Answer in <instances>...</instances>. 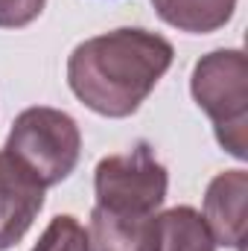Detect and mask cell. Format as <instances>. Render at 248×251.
I'll return each mask as SVG.
<instances>
[{
  "label": "cell",
  "mask_w": 248,
  "mask_h": 251,
  "mask_svg": "<svg viewBox=\"0 0 248 251\" xmlns=\"http://www.w3.org/2000/svg\"><path fill=\"white\" fill-rule=\"evenodd\" d=\"M158 251H216V240L198 210L173 207L158 216Z\"/></svg>",
  "instance_id": "obj_9"
},
{
  "label": "cell",
  "mask_w": 248,
  "mask_h": 251,
  "mask_svg": "<svg viewBox=\"0 0 248 251\" xmlns=\"http://www.w3.org/2000/svg\"><path fill=\"white\" fill-rule=\"evenodd\" d=\"M248 176L243 170L219 173L204 193V222L219 246L243 251L246 243Z\"/></svg>",
  "instance_id": "obj_6"
},
{
  "label": "cell",
  "mask_w": 248,
  "mask_h": 251,
  "mask_svg": "<svg viewBox=\"0 0 248 251\" xmlns=\"http://www.w3.org/2000/svg\"><path fill=\"white\" fill-rule=\"evenodd\" d=\"M44 207V184L9 152H0V251L24 240Z\"/></svg>",
  "instance_id": "obj_5"
},
{
  "label": "cell",
  "mask_w": 248,
  "mask_h": 251,
  "mask_svg": "<svg viewBox=\"0 0 248 251\" xmlns=\"http://www.w3.org/2000/svg\"><path fill=\"white\" fill-rule=\"evenodd\" d=\"M167 170L146 143H137L125 155L102 158L94 173L97 204L123 216L155 213L167 199Z\"/></svg>",
  "instance_id": "obj_4"
},
{
  "label": "cell",
  "mask_w": 248,
  "mask_h": 251,
  "mask_svg": "<svg viewBox=\"0 0 248 251\" xmlns=\"http://www.w3.org/2000/svg\"><path fill=\"white\" fill-rule=\"evenodd\" d=\"M190 91L213 120L216 140L234 155H248V62L243 50H213L193 67Z\"/></svg>",
  "instance_id": "obj_2"
},
{
  "label": "cell",
  "mask_w": 248,
  "mask_h": 251,
  "mask_svg": "<svg viewBox=\"0 0 248 251\" xmlns=\"http://www.w3.org/2000/svg\"><path fill=\"white\" fill-rule=\"evenodd\" d=\"M47 0H0V26L3 29H18L32 24L44 12Z\"/></svg>",
  "instance_id": "obj_11"
},
{
  "label": "cell",
  "mask_w": 248,
  "mask_h": 251,
  "mask_svg": "<svg viewBox=\"0 0 248 251\" xmlns=\"http://www.w3.org/2000/svg\"><path fill=\"white\" fill-rule=\"evenodd\" d=\"M6 152L21 161L44 187H53L76 170L82 134L76 120L59 108H26L9 131Z\"/></svg>",
  "instance_id": "obj_3"
},
{
  "label": "cell",
  "mask_w": 248,
  "mask_h": 251,
  "mask_svg": "<svg viewBox=\"0 0 248 251\" xmlns=\"http://www.w3.org/2000/svg\"><path fill=\"white\" fill-rule=\"evenodd\" d=\"M32 251H91L88 249V231L73 216H56L44 228L38 246Z\"/></svg>",
  "instance_id": "obj_10"
},
{
  "label": "cell",
  "mask_w": 248,
  "mask_h": 251,
  "mask_svg": "<svg viewBox=\"0 0 248 251\" xmlns=\"http://www.w3.org/2000/svg\"><path fill=\"white\" fill-rule=\"evenodd\" d=\"M158 18L181 32H216L237 9V0H152Z\"/></svg>",
  "instance_id": "obj_8"
},
{
  "label": "cell",
  "mask_w": 248,
  "mask_h": 251,
  "mask_svg": "<svg viewBox=\"0 0 248 251\" xmlns=\"http://www.w3.org/2000/svg\"><path fill=\"white\" fill-rule=\"evenodd\" d=\"M91 251H158V216H123L105 207L91 210Z\"/></svg>",
  "instance_id": "obj_7"
},
{
  "label": "cell",
  "mask_w": 248,
  "mask_h": 251,
  "mask_svg": "<svg viewBox=\"0 0 248 251\" xmlns=\"http://www.w3.org/2000/svg\"><path fill=\"white\" fill-rule=\"evenodd\" d=\"M173 44L158 32L114 29L82 41L67 59L70 91L102 117H128L173 64Z\"/></svg>",
  "instance_id": "obj_1"
}]
</instances>
